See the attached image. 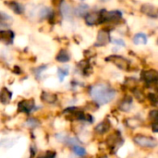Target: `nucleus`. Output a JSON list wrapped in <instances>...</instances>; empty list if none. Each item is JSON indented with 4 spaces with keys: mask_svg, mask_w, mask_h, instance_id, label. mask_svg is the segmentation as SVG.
Returning a JSON list of instances; mask_svg holds the SVG:
<instances>
[{
    "mask_svg": "<svg viewBox=\"0 0 158 158\" xmlns=\"http://www.w3.org/2000/svg\"><path fill=\"white\" fill-rule=\"evenodd\" d=\"M131 103H132V100L131 97H126L123 99V101L121 102L120 106H119V108L124 111V112H127L131 109Z\"/></svg>",
    "mask_w": 158,
    "mask_h": 158,
    "instance_id": "18",
    "label": "nucleus"
},
{
    "mask_svg": "<svg viewBox=\"0 0 158 158\" xmlns=\"http://www.w3.org/2000/svg\"><path fill=\"white\" fill-rule=\"evenodd\" d=\"M55 157H56V152L48 151V152H46V154H45L44 156H39L38 158H55Z\"/></svg>",
    "mask_w": 158,
    "mask_h": 158,
    "instance_id": "23",
    "label": "nucleus"
},
{
    "mask_svg": "<svg viewBox=\"0 0 158 158\" xmlns=\"http://www.w3.org/2000/svg\"><path fill=\"white\" fill-rule=\"evenodd\" d=\"M134 142L141 147L143 148H154L157 145V142L155 138L150 136H145L142 134H137L134 136Z\"/></svg>",
    "mask_w": 158,
    "mask_h": 158,
    "instance_id": "2",
    "label": "nucleus"
},
{
    "mask_svg": "<svg viewBox=\"0 0 158 158\" xmlns=\"http://www.w3.org/2000/svg\"><path fill=\"white\" fill-rule=\"evenodd\" d=\"M68 74H69V70H68V69H58V77H59V80H60V81H62L63 80H64V78L66 77V76H68Z\"/></svg>",
    "mask_w": 158,
    "mask_h": 158,
    "instance_id": "21",
    "label": "nucleus"
},
{
    "mask_svg": "<svg viewBox=\"0 0 158 158\" xmlns=\"http://www.w3.org/2000/svg\"><path fill=\"white\" fill-rule=\"evenodd\" d=\"M84 19L87 25L93 26L98 23H101V18H100V12H88L84 16Z\"/></svg>",
    "mask_w": 158,
    "mask_h": 158,
    "instance_id": "8",
    "label": "nucleus"
},
{
    "mask_svg": "<svg viewBox=\"0 0 158 158\" xmlns=\"http://www.w3.org/2000/svg\"><path fill=\"white\" fill-rule=\"evenodd\" d=\"M142 80L147 83V84H153L156 83L158 79L157 71L155 69H147V70H143L141 74Z\"/></svg>",
    "mask_w": 158,
    "mask_h": 158,
    "instance_id": "4",
    "label": "nucleus"
},
{
    "mask_svg": "<svg viewBox=\"0 0 158 158\" xmlns=\"http://www.w3.org/2000/svg\"><path fill=\"white\" fill-rule=\"evenodd\" d=\"M56 59L57 62H60V63H66V62H69L70 60V55L69 53L65 50V49H62L59 51V53L56 55Z\"/></svg>",
    "mask_w": 158,
    "mask_h": 158,
    "instance_id": "11",
    "label": "nucleus"
},
{
    "mask_svg": "<svg viewBox=\"0 0 158 158\" xmlns=\"http://www.w3.org/2000/svg\"><path fill=\"white\" fill-rule=\"evenodd\" d=\"M102 2H106V1H107V0H101Z\"/></svg>",
    "mask_w": 158,
    "mask_h": 158,
    "instance_id": "26",
    "label": "nucleus"
},
{
    "mask_svg": "<svg viewBox=\"0 0 158 158\" xmlns=\"http://www.w3.org/2000/svg\"><path fill=\"white\" fill-rule=\"evenodd\" d=\"M106 60L112 62L115 66H117L118 69H120L122 70H128L130 69V62H129V60L127 58L121 56H118V55L110 56L107 57Z\"/></svg>",
    "mask_w": 158,
    "mask_h": 158,
    "instance_id": "3",
    "label": "nucleus"
},
{
    "mask_svg": "<svg viewBox=\"0 0 158 158\" xmlns=\"http://www.w3.org/2000/svg\"><path fill=\"white\" fill-rule=\"evenodd\" d=\"M34 107V100L33 99H26L22 100L18 105L19 112L22 113H30Z\"/></svg>",
    "mask_w": 158,
    "mask_h": 158,
    "instance_id": "7",
    "label": "nucleus"
},
{
    "mask_svg": "<svg viewBox=\"0 0 158 158\" xmlns=\"http://www.w3.org/2000/svg\"><path fill=\"white\" fill-rule=\"evenodd\" d=\"M73 152H74L75 155H77L78 156H83L86 155V150H85L83 147L80 146V145H75V146L73 147Z\"/></svg>",
    "mask_w": 158,
    "mask_h": 158,
    "instance_id": "20",
    "label": "nucleus"
},
{
    "mask_svg": "<svg viewBox=\"0 0 158 158\" xmlns=\"http://www.w3.org/2000/svg\"><path fill=\"white\" fill-rule=\"evenodd\" d=\"M150 118L154 119V122L156 121V118H157V111L156 110H153L150 112Z\"/></svg>",
    "mask_w": 158,
    "mask_h": 158,
    "instance_id": "24",
    "label": "nucleus"
},
{
    "mask_svg": "<svg viewBox=\"0 0 158 158\" xmlns=\"http://www.w3.org/2000/svg\"><path fill=\"white\" fill-rule=\"evenodd\" d=\"M109 128H110V122L108 120H104L95 127V131L99 134H103L109 130Z\"/></svg>",
    "mask_w": 158,
    "mask_h": 158,
    "instance_id": "13",
    "label": "nucleus"
},
{
    "mask_svg": "<svg viewBox=\"0 0 158 158\" xmlns=\"http://www.w3.org/2000/svg\"><path fill=\"white\" fill-rule=\"evenodd\" d=\"M14 40V33L10 30H0V42L10 44Z\"/></svg>",
    "mask_w": 158,
    "mask_h": 158,
    "instance_id": "9",
    "label": "nucleus"
},
{
    "mask_svg": "<svg viewBox=\"0 0 158 158\" xmlns=\"http://www.w3.org/2000/svg\"><path fill=\"white\" fill-rule=\"evenodd\" d=\"M8 6L10 9H12L16 14H22L23 13V7L20 4H19L18 2H15V1H11V2H8L7 3Z\"/></svg>",
    "mask_w": 158,
    "mask_h": 158,
    "instance_id": "17",
    "label": "nucleus"
},
{
    "mask_svg": "<svg viewBox=\"0 0 158 158\" xmlns=\"http://www.w3.org/2000/svg\"><path fill=\"white\" fill-rule=\"evenodd\" d=\"M12 94L10 91H8L6 88H3L0 92V101L3 104H7L11 100Z\"/></svg>",
    "mask_w": 158,
    "mask_h": 158,
    "instance_id": "15",
    "label": "nucleus"
},
{
    "mask_svg": "<svg viewBox=\"0 0 158 158\" xmlns=\"http://www.w3.org/2000/svg\"><path fill=\"white\" fill-rule=\"evenodd\" d=\"M53 11L50 7H47V6H44L43 8H41L40 12H39V15L42 19H49L52 15H53Z\"/></svg>",
    "mask_w": 158,
    "mask_h": 158,
    "instance_id": "19",
    "label": "nucleus"
},
{
    "mask_svg": "<svg viewBox=\"0 0 158 158\" xmlns=\"http://www.w3.org/2000/svg\"><path fill=\"white\" fill-rule=\"evenodd\" d=\"M41 98H42V100L44 102H45L47 104H54L56 101V99H57V97H56V95L55 94L48 93V92H44L42 94Z\"/></svg>",
    "mask_w": 158,
    "mask_h": 158,
    "instance_id": "12",
    "label": "nucleus"
},
{
    "mask_svg": "<svg viewBox=\"0 0 158 158\" xmlns=\"http://www.w3.org/2000/svg\"><path fill=\"white\" fill-rule=\"evenodd\" d=\"M91 97L99 105H105L112 101L116 95V91L110 86L100 83L94 85L90 90Z\"/></svg>",
    "mask_w": 158,
    "mask_h": 158,
    "instance_id": "1",
    "label": "nucleus"
},
{
    "mask_svg": "<svg viewBox=\"0 0 158 158\" xmlns=\"http://www.w3.org/2000/svg\"><path fill=\"white\" fill-rule=\"evenodd\" d=\"M133 43L134 44L140 45V44H147V36L144 33H137L133 37Z\"/></svg>",
    "mask_w": 158,
    "mask_h": 158,
    "instance_id": "16",
    "label": "nucleus"
},
{
    "mask_svg": "<svg viewBox=\"0 0 158 158\" xmlns=\"http://www.w3.org/2000/svg\"><path fill=\"white\" fill-rule=\"evenodd\" d=\"M114 43H115V44H118V45H122V46H125V43H124V41H123V40H121V39H118V40H115V41H114Z\"/></svg>",
    "mask_w": 158,
    "mask_h": 158,
    "instance_id": "25",
    "label": "nucleus"
},
{
    "mask_svg": "<svg viewBox=\"0 0 158 158\" xmlns=\"http://www.w3.org/2000/svg\"><path fill=\"white\" fill-rule=\"evenodd\" d=\"M148 99L150 100V102L151 103H153L154 105H156L157 104V97H156V95L155 94H148Z\"/></svg>",
    "mask_w": 158,
    "mask_h": 158,
    "instance_id": "22",
    "label": "nucleus"
},
{
    "mask_svg": "<svg viewBox=\"0 0 158 158\" xmlns=\"http://www.w3.org/2000/svg\"><path fill=\"white\" fill-rule=\"evenodd\" d=\"M141 10L143 14L149 16V17H153V18H156L157 17V8L151 4H143L141 7Z\"/></svg>",
    "mask_w": 158,
    "mask_h": 158,
    "instance_id": "10",
    "label": "nucleus"
},
{
    "mask_svg": "<svg viewBox=\"0 0 158 158\" xmlns=\"http://www.w3.org/2000/svg\"><path fill=\"white\" fill-rule=\"evenodd\" d=\"M60 13L64 19H72L74 15V10L69 3H67L64 0H61L60 1Z\"/></svg>",
    "mask_w": 158,
    "mask_h": 158,
    "instance_id": "5",
    "label": "nucleus"
},
{
    "mask_svg": "<svg viewBox=\"0 0 158 158\" xmlns=\"http://www.w3.org/2000/svg\"><path fill=\"white\" fill-rule=\"evenodd\" d=\"M110 42V34L106 30H101L97 33V39L95 45L97 46H105Z\"/></svg>",
    "mask_w": 158,
    "mask_h": 158,
    "instance_id": "6",
    "label": "nucleus"
},
{
    "mask_svg": "<svg viewBox=\"0 0 158 158\" xmlns=\"http://www.w3.org/2000/svg\"><path fill=\"white\" fill-rule=\"evenodd\" d=\"M74 12L78 17H84L89 12V6L86 4H81L77 6Z\"/></svg>",
    "mask_w": 158,
    "mask_h": 158,
    "instance_id": "14",
    "label": "nucleus"
}]
</instances>
